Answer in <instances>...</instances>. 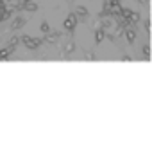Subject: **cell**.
I'll return each mask as SVG.
<instances>
[{
    "label": "cell",
    "instance_id": "1",
    "mask_svg": "<svg viewBox=\"0 0 152 142\" xmlns=\"http://www.w3.org/2000/svg\"><path fill=\"white\" fill-rule=\"evenodd\" d=\"M20 41H23V43H25V47H27L29 50H34V49H38V47L43 43V38H31V36H22V38H20Z\"/></svg>",
    "mask_w": 152,
    "mask_h": 142
},
{
    "label": "cell",
    "instance_id": "2",
    "mask_svg": "<svg viewBox=\"0 0 152 142\" xmlns=\"http://www.w3.org/2000/svg\"><path fill=\"white\" fill-rule=\"evenodd\" d=\"M75 25H77V15H75V11H73V13H70L68 18L63 22V27L66 29V33H73Z\"/></svg>",
    "mask_w": 152,
    "mask_h": 142
},
{
    "label": "cell",
    "instance_id": "3",
    "mask_svg": "<svg viewBox=\"0 0 152 142\" xmlns=\"http://www.w3.org/2000/svg\"><path fill=\"white\" fill-rule=\"evenodd\" d=\"M124 34H125V40L132 45L134 41H136V29H134V25L131 24V25H127L125 27V31H124Z\"/></svg>",
    "mask_w": 152,
    "mask_h": 142
},
{
    "label": "cell",
    "instance_id": "4",
    "mask_svg": "<svg viewBox=\"0 0 152 142\" xmlns=\"http://www.w3.org/2000/svg\"><path fill=\"white\" fill-rule=\"evenodd\" d=\"M23 25H25V18H22V16H16V18L11 22V27H9V29H11V31H16V29H22Z\"/></svg>",
    "mask_w": 152,
    "mask_h": 142
},
{
    "label": "cell",
    "instance_id": "5",
    "mask_svg": "<svg viewBox=\"0 0 152 142\" xmlns=\"http://www.w3.org/2000/svg\"><path fill=\"white\" fill-rule=\"evenodd\" d=\"M22 9L31 11V13H36V11H38V4H36V2H32V0H27V2H23V4H22Z\"/></svg>",
    "mask_w": 152,
    "mask_h": 142
},
{
    "label": "cell",
    "instance_id": "6",
    "mask_svg": "<svg viewBox=\"0 0 152 142\" xmlns=\"http://www.w3.org/2000/svg\"><path fill=\"white\" fill-rule=\"evenodd\" d=\"M73 50H75V41H73V40H68V41L64 43V50H63V54H64V56H70Z\"/></svg>",
    "mask_w": 152,
    "mask_h": 142
},
{
    "label": "cell",
    "instance_id": "7",
    "mask_svg": "<svg viewBox=\"0 0 152 142\" xmlns=\"http://www.w3.org/2000/svg\"><path fill=\"white\" fill-rule=\"evenodd\" d=\"M59 38H61V34H59V33H47V34H45V40H43V41L54 43V41H57Z\"/></svg>",
    "mask_w": 152,
    "mask_h": 142
},
{
    "label": "cell",
    "instance_id": "8",
    "mask_svg": "<svg viewBox=\"0 0 152 142\" xmlns=\"http://www.w3.org/2000/svg\"><path fill=\"white\" fill-rule=\"evenodd\" d=\"M13 54V50L9 49V47H4V49H0V61H6V59H9L7 56H11Z\"/></svg>",
    "mask_w": 152,
    "mask_h": 142
},
{
    "label": "cell",
    "instance_id": "9",
    "mask_svg": "<svg viewBox=\"0 0 152 142\" xmlns=\"http://www.w3.org/2000/svg\"><path fill=\"white\" fill-rule=\"evenodd\" d=\"M75 15H79L81 18H88V9L84 7V6H77V7H75Z\"/></svg>",
    "mask_w": 152,
    "mask_h": 142
},
{
    "label": "cell",
    "instance_id": "10",
    "mask_svg": "<svg viewBox=\"0 0 152 142\" xmlns=\"http://www.w3.org/2000/svg\"><path fill=\"white\" fill-rule=\"evenodd\" d=\"M106 38L104 29H95V43H102V40Z\"/></svg>",
    "mask_w": 152,
    "mask_h": 142
},
{
    "label": "cell",
    "instance_id": "11",
    "mask_svg": "<svg viewBox=\"0 0 152 142\" xmlns=\"http://www.w3.org/2000/svg\"><path fill=\"white\" fill-rule=\"evenodd\" d=\"M18 43H20V38H18V36H15V38H11V40H9V45H7V47L15 52V49L18 47Z\"/></svg>",
    "mask_w": 152,
    "mask_h": 142
},
{
    "label": "cell",
    "instance_id": "12",
    "mask_svg": "<svg viewBox=\"0 0 152 142\" xmlns=\"http://www.w3.org/2000/svg\"><path fill=\"white\" fill-rule=\"evenodd\" d=\"M138 20H140V13H134V11H132V13H131V16H129V20H127V22H129V25H131V24H136V22H138Z\"/></svg>",
    "mask_w": 152,
    "mask_h": 142
},
{
    "label": "cell",
    "instance_id": "13",
    "mask_svg": "<svg viewBox=\"0 0 152 142\" xmlns=\"http://www.w3.org/2000/svg\"><path fill=\"white\" fill-rule=\"evenodd\" d=\"M39 31H41L43 34H47V33H50V25H48L47 22H41V25H39Z\"/></svg>",
    "mask_w": 152,
    "mask_h": 142
},
{
    "label": "cell",
    "instance_id": "14",
    "mask_svg": "<svg viewBox=\"0 0 152 142\" xmlns=\"http://www.w3.org/2000/svg\"><path fill=\"white\" fill-rule=\"evenodd\" d=\"M143 58H145V59H150V47H148V45L143 47Z\"/></svg>",
    "mask_w": 152,
    "mask_h": 142
},
{
    "label": "cell",
    "instance_id": "15",
    "mask_svg": "<svg viewBox=\"0 0 152 142\" xmlns=\"http://www.w3.org/2000/svg\"><path fill=\"white\" fill-rule=\"evenodd\" d=\"M143 27H145V31L148 33V31H150V20H145V22H143Z\"/></svg>",
    "mask_w": 152,
    "mask_h": 142
},
{
    "label": "cell",
    "instance_id": "16",
    "mask_svg": "<svg viewBox=\"0 0 152 142\" xmlns=\"http://www.w3.org/2000/svg\"><path fill=\"white\" fill-rule=\"evenodd\" d=\"M86 58H88V59H91V61H93V59H95V54H93V52H88V54H86Z\"/></svg>",
    "mask_w": 152,
    "mask_h": 142
},
{
    "label": "cell",
    "instance_id": "17",
    "mask_svg": "<svg viewBox=\"0 0 152 142\" xmlns=\"http://www.w3.org/2000/svg\"><path fill=\"white\" fill-rule=\"evenodd\" d=\"M138 2H140V4H141V6H145V4H147V2H148V0H138Z\"/></svg>",
    "mask_w": 152,
    "mask_h": 142
}]
</instances>
